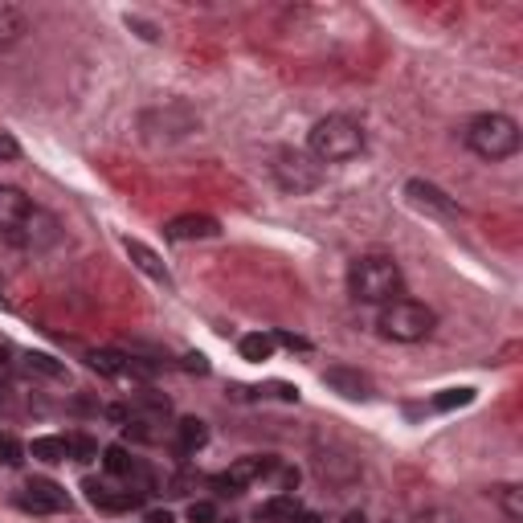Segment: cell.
I'll list each match as a JSON object with an SVG mask.
<instances>
[{
    "label": "cell",
    "instance_id": "6da1fadb",
    "mask_svg": "<svg viewBox=\"0 0 523 523\" xmlns=\"http://www.w3.org/2000/svg\"><path fill=\"white\" fill-rule=\"evenodd\" d=\"M401 266H397L388 254H364L348 266V291L356 303H372V307H385V303L401 299Z\"/></svg>",
    "mask_w": 523,
    "mask_h": 523
},
{
    "label": "cell",
    "instance_id": "7a4b0ae2",
    "mask_svg": "<svg viewBox=\"0 0 523 523\" xmlns=\"http://www.w3.org/2000/svg\"><path fill=\"white\" fill-rule=\"evenodd\" d=\"M519 144H523V135H519V123H515L511 115L487 111V115H474V119L466 123V147L487 163L511 160V155L519 152Z\"/></svg>",
    "mask_w": 523,
    "mask_h": 523
},
{
    "label": "cell",
    "instance_id": "3957f363",
    "mask_svg": "<svg viewBox=\"0 0 523 523\" xmlns=\"http://www.w3.org/2000/svg\"><path fill=\"white\" fill-rule=\"evenodd\" d=\"M307 152L315 155L319 163H343V160H356L364 152V127L348 115H327L311 127L307 135Z\"/></svg>",
    "mask_w": 523,
    "mask_h": 523
},
{
    "label": "cell",
    "instance_id": "277c9868",
    "mask_svg": "<svg viewBox=\"0 0 523 523\" xmlns=\"http://www.w3.org/2000/svg\"><path fill=\"white\" fill-rule=\"evenodd\" d=\"M377 327H380V335H388V340H397V343H421L438 327V311L417 299H393L380 307Z\"/></svg>",
    "mask_w": 523,
    "mask_h": 523
},
{
    "label": "cell",
    "instance_id": "5b68a950",
    "mask_svg": "<svg viewBox=\"0 0 523 523\" xmlns=\"http://www.w3.org/2000/svg\"><path fill=\"white\" fill-rule=\"evenodd\" d=\"M270 168H275L278 189L294 192V197H303V192H315L319 184H323V176H327L323 163H319L311 152H299V147H278Z\"/></svg>",
    "mask_w": 523,
    "mask_h": 523
},
{
    "label": "cell",
    "instance_id": "8992f818",
    "mask_svg": "<svg viewBox=\"0 0 523 523\" xmlns=\"http://www.w3.org/2000/svg\"><path fill=\"white\" fill-rule=\"evenodd\" d=\"M197 127H201V115L192 111L189 103L155 107V111H144V119H139V131H144L147 144H172V139H189Z\"/></svg>",
    "mask_w": 523,
    "mask_h": 523
},
{
    "label": "cell",
    "instance_id": "52a82bcc",
    "mask_svg": "<svg viewBox=\"0 0 523 523\" xmlns=\"http://www.w3.org/2000/svg\"><path fill=\"white\" fill-rule=\"evenodd\" d=\"M123 409H127V434H135L139 442H152L155 429L168 425V417H172V401L163 393H152V388L135 393Z\"/></svg>",
    "mask_w": 523,
    "mask_h": 523
},
{
    "label": "cell",
    "instance_id": "ba28073f",
    "mask_svg": "<svg viewBox=\"0 0 523 523\" xmlns=\"http://www.w3.org/2000/svg\"><path fill=\"white\" fill-rule=\"evenodd\" d=\"M275 466H278L275 454H246V458H238V462H233L225 474H217L213 482L221 487V495H241L249 482L270 479V471H275Z\"/></svg>",
    "mask_w": 523,
    "mask_h": 523
},
{
    "label": "cell",
    "instance_id": "9c48e42d",
    "mask_svg": "<svg viewBox=\"0 0 523 523\" xmlns=\"http://www.w3.org/2000/svg\"><path fill=\"white\" fill-rule=\"evenodd\" d=\"M5 241L42 254V249H50V246H58V241H61V225H58V217H53V213H45V209L33 205V213L25 217V225H21L13 238H5Z\"/></svg>",
    "mask_w": 523,
    "mask_h": 523
},
{
    "label": "cell",
    "instance_id": "30bf717a",
    "mask_svg": "<svg viewBox=\"0 0 523 523\" xmlns=\"http://www.w3.org/2000/svg\"><path fill=\"white\" fill-rule=\"evenodd\" d=\"M21 507L33 515H53V511H66L70 495H66V487H58L53 479H29L25 490H21Z\"/></svg>",
    "mask_w": 523,
    "mask_h": 523
},
{
    "label": "cell",
    "instance_id": "8fae6325",
    "mask_svg": "<svg viewBox=\"0 0 523 523\" xmlns=\"http://www.w3.org/2000/svg\"><path fill=\"white\" fill-rule=\"evenodd\" d=\"M90 369L103 372V377H115V380H152V369L139 364L135 356H123V352H111V348H98V352L86 356Z\"/></svg>",
    "mask_w": 523,
    "mask_h": 523
},
{
    "label": "cell",
    "instance_id": "7c38bea8",
    "mask_svg": "<svg viewBox=\"0 0 523 523\" xmlns=\"http://www.w3.org/2000/svg\"><path fill=\"white\" fill-rule=\"evenodd\" d=\"M405 197L413 201L417 209H425V213H434V217H462V205H458L450 192H442L438 184H429V181H409L405 184Z\"/></svg>",
    "mask_w": 523,
    "mask_h": 523
},
{
    "label": "cell",
    "instance_id": "4fadbf2b",
    "mask_svg": "<svg viewBox=\"0 0 523 523\" xmlns=\"http://www.w3.org/2000/svg\"><path fill=\"white\" fill-rule=\"evenodd\" d=\"M217 233H221V225L209 213H181L172 221H163V238L168 241H205V238H217Z\"/></svg>",
    "mask_w": 523,
    "mask_h": 523
},
{
    "label": "cell",
    "instance_id": "5bb4252c",
    "mask_svg": "<svg viewBox=\"0 0 523 523\" xmlns=\"http://www.w3.org/2000/svg\"><path fill=\"white\" fill-rule=\"evenodd\" d=\"M323 385L335 388L340 397H348V401H369L372 397V380L360 369H348V364H332L323 372Z\"/></svg>",
    "mask_w": 523,
    "mask_h": 523
},
{
    "label": "cell",
    "instance_id": "9a60e30c",
    "mask_svg": "<svg viewBox=\"0 0 523 523\" xmlns=\"http://www.w3.org/2000/svg\"><path fill=\"white\" fill-rule=\"evenodd\" d=\"M29 213H33V201L13 184H0V238H13Z\"/></svg>",
    "mask_w": 523,
    "mask_h": 523
},
{
    "label": "cell",
    "instance_id": "2e32d148",
    "mask_svg": "<svg viewBox=\"0 0 523 523\" xmlns=\"http://www.w3.org/2000/svg\"><path fill=\"white\" fill-rule=\"evenodd\" d=\"M82 490H86V499H90L98 511H111V515L131 511V507L144 503V495H135L131 487H127V490H115V487H107V482H95V479H86Z\"/></svg>",
    "mask_w": 523,
    "mask_h": 523
},
{
    "label": "cell",
    "instance_id": "e0dca14e",
    "mask_svg": "<svg viewBox=\"0 0 523 523\" xmlns=\"http://www.w3.org/2000/svg\"><path fill=\"white\" fill-rule=\"evenodd\" d=\"M123 249H127L131 266H135V270H144V275L152 278V283L168 286V291H172V286H176V283H172V275H168V266H163V262H160V254H155V249H147L144 241H135V238H127V241H123Z\"/></svg>",
    "mask_w": 523,
    "mask_h": 523
},
{
    "label": "cell",
    "instance_id": "ac0fdd59",
    "mask_svg": "<svg viewBox=\"0 0 523 523\" xmlns=\"http://www.w3.org/2000/svg\"><path fill=\"white\" fill-rule=\"evenodd\" d=\"M172 442H176L181 454H197V450L209 442V425L201 417H181L172 425Z\"/></svg>",
    "mask_w": 523,
    "mask_h": 523
},
{
    "label": "cell",
    "instance_id": "d6986e66",
    "mask_svg": "<svg viewBox=\"0 0 523 523\" xmlns=\"http://www.w3.org/2000/svg\"><path fill=\"white\" fill-rule=\"evenodd\" d=\"M29 37V17L17 9V5H0V50L25 42Z\"/></svg>",
    "mask_w": 523,
    "mask_h": 523
},
{
    "label": "cell",
    "instance_id": "ffe728a7",
    "mask_svg": "<svg viewBox=\"0 0 523 523\" xmlns=\"http://www.w3.org/2000/svg\"><path fill=\"white\" fill-rule=\"evenodd\" d=\"M257 519H266V523H294V519H303V503L294 495H275V499H266V503L257 507Z\"/></svg>",
    "mask_w": 523,
    "mask_h": 523
},
{
    "label": "cell",
    "instance_id": "44dd1931",
    "mask_svg": "<svg viewBox=\"0 0 523 523\" xmlns=\"http://www.w3.org/2000/svg\"><path fill=\"white\" fill-rule=\"evenodd\" d=\"M275 335L270 332H249V335H241V343H238V352H241V360H249V364H262V360H270L275 356Z\"/></svg>",
    "mask_w": 523,
    "mask_h": 523
},
{
    "label": "cell",
    "instance_id": "7402d4cb",
    "mask_svg": "<svg viewBox=\"0 0 523 523\" xmlns=\"http://www.w3.org/2000/svg\"><path fill=\"white\" fill-rule=\"evenodd\" d=\"M29 454H33L37 462H66V458H70V438H33Z\"/></svg>",
    "mask_w": 523,
    "mask_h": 523
},
{
    "label": "cell",
    "instance_id": "603a6c76",
    "mask_svg": "<svg viewBox=\"0 0 523 523\" xmlns=\"http://www.w3.org/2000/svg\"><path fill=\"white\" fill-rule=\"evenodd\" d=\"M490 495H495V503L503 507L507 519H511V523H523V490L515 487V482H503V487H495Z\"/></svg>",
    "mask_w": 523,
    "mask_h": 523
},
{
    "label": "cell",
    "instance_id": "cb8c5ba5",
    "mask_svg": "<svg viewBox=\"0 0 523 523\" xmlns=\"http://www.w3.org/2000/svg\"><path fill=\"white\" fill-rule=\"evenodd\" d=\"M25 369L42 372V377H50V380H66V364L53 360L50 352H25Z\"/></svg>",
    "mask_w": 523,
    "mask_h": 523
},
{
    "label": "cell",
    "instance_id": "d4e9b609",
    "mask_svg": "<svg viewBox=\"0 0 523 523\" xmlns=\"http://www.w3.org/2000/svg\"><path fill=\"white\" fill-rule=\"evenodd\" d=\"M103 466H107V474H119V479H127L131 466H135V458H131L123 446H107L103 450Z\"/></svg>",
    "mask_w": 523,
    "mask_h": 523
},
{
    "label": "cell",
    "instance_id": "484cf974",
    "mask_svg": "<svg viewBox=\"0 0 523 523\" xmlns=\"http://www.w3.org/2000/svg\"><path fill=\"white\" fill-rule=\"evenodd\" d=\"M474 401V388H446L442 397H434V409H462V405H471Z\"/></svg>",
    "mask_w": 523,
    "mask_h": 523
},
{
    "label": "cell",
    "instance_id": "4316f807",
    "mask_svg": "<svg viewBox=\"0 0 523 523\" xmlns=\"http://www.w3.org/2000/svg\"><path fill=\"white\" fill-rule=\"evenodd\" d=\"M25 454H29V450L21 446L13 434H0V462H5V466H21V462H25Z\"/></svg>",
    "mask_w": 523,
    "mask_h": 523
},
{
    "label": "cell",
    "instance_id": "83f0119b",
    "mask_svg": "<svg viewBox=\"0 0 523 523\" xmlns=\"http://www.w3.org/2000/svg\"><path fill=\"white\" fill-rule=\"evenodd\" d=\"M70 458H74V462H95V458H98V442L86 438V434L70 438Z\"/></svg>",
    "mask_w": 523,
    "mask_h": 523
},
{
    "label": "cell",
    "instance_id": "f1b7e54d",
    "mask_svg": "<svg viewBox=\"0 0 523 523\" xmlns=\"http://www.w3.org/2000/svg\"><path fill=\"white\" fill-rule=\"evenodd\" d=\"M189 523H217V507L213 503H189Z\"/></svg>",
    "mask_w": 523,
    "mask_h": 523
},
{
    "label": "cell",
    "instance_id": "f546056e",
    "mask_svg": "<svg viewBox=\"0 0 523 523\" xmlns=\"http://www.w3.org/2000/svg\"><path fill=\"white\" fill-rule=\"evenodd\" d=\"M17 155H21V144L9 131H0V160H17Z\"/></svg>",
    "mask_w": 523,
    "mask_h": 523
},
{
    "label": "cell",
    "instance_id": "4dcf8cb0",
    "mask_svg": "<svg viewBox=\"0 0 523 523\" xmlns=\"http://www.w3.org/2000/svg\"><path fill=\"white\" fill-rule=\"evenodd\" d=\"M184 372H197V377H205V372H209V360H205L201 352H189V356H184Z\"/></svg>",
    "mask_w": 523,
    "mask_h": 523
},
{
    "label": "cell",
    "instance_id": "1f68e13d",
    "mask_svg": "<svg viewBox=\"0 0 523 523\" xmlns=\"http://www.w3.org/2000/svg\"><path fill=\"white\" fill-rule=\"evenodd\" d=\"M144 523H172V511H147Z\"/></svg>",
    "mask_w": 523,
    "mask_h": 523
},
{
    "label": "cell",
    "instance_id": "d6a6232c",
    "mask_svg": "<svg viewBox=\"0 0 523 523\" xmlns=\"http://www.w3.org/2000/svg\"><path fill=\"white\" fill-rule=\"evenodd\" d=\"M343 523H369V519H364L360 511H352V515H343Z\"/></svg>",
    "mask_w": 523,
    "mask_h": 523
},
{
    "label": "cell",
    "instance_id": "836d02e7",
    "mask_svg": "<svg viewBox=\"0 0 523 523\" xmlns=\"http://www.w3.org/2000/svg\"><path fill=\"white\" fill-rule=\"evenodd\" d=\"M5 307H9V299H5V294H0V311H5Z\"/></svg>",
    "mask_w": 523,
    "mask_h": 523
},
{
    "label": "cell",
    "instance_id": "e575fe53",
    "mask_svg": "<svg viewBox=\"0 0 523 523\" xmlns=\"http://www.w3.org/2000/svg\"><path fill=\"white\" fill-rule=\"evenodd\" d=\"M217 523H233V519H217Z\"/></svg>",
    "mask_w": 523,
    "mask_h": 523
}]
</instances>
